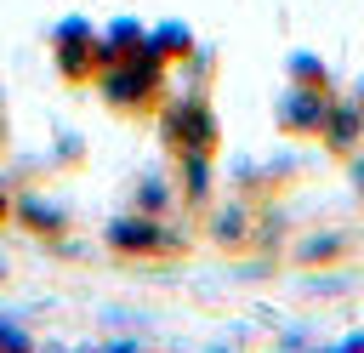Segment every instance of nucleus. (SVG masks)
<instances>
[{
  "label": "nucleus",
  "instance_id": "nucleus-9",
  "mask_svg": "<svg viewBox=\"0 0 364 353\" xmlns=\"http://www.w3.org/2000/svg\"><path fill=\"white\" fill-rule=\"evenodd\" d=\"M148 57H154V63H188V57H193V34H188L182 23L148 28Z\"/></svg>",
  "mask_w": 364,
  "mask_h": 353
},
{
  "label": "nucleus",
  "instance_id": "nucleus-2",
  "mask_svg": "<svg viewBox=\"0 0 364 353\" xmlns=\"http://www.w3.org/2000/svg\"><path fill=\"white\" fill-rule=\"evenodd\" d=\"M159 131H165V148L176 154V159H188V154H199V159H210L216 154V114H210V102L205 97H165V108H159Z\"/></svg>",
  "mask_w": 364,
  "mask_h": 353
},
{
  "label": "nucleus",
  "instance_id": "nucleus-1",
  "mask_svg": "<svg viewBox=\"0 0 364 353\" xmlns=\"http://www.w3.org/2000/svg\"><path fill=\"white\" fill-rule=\"evenodd\" d=\"M97 85H102L108 108H119V114H159L165 108V63H154V57L108 63L97 74Z\"/></svg>",
  "mask_w": 364,
  "mask_h": 353
},
{
  "label": "nucleus",
  "instance_id": "nucleus-10",
  "mask_svg": "<svg viewBox=\"0 0 364 353\" xmlns=\"http://www.w3.org/2000/svg\"><path fill=\"white\" fill-rule=\"evenodd\" d=\"M284 74H290V85H301V91H318V97H336V80H330V68L313 57V51H296L290 63H284Z\"/></svg>",
  "mask_w": 364,
  "mask_h": 353
},
{
  "label": "nucleus",
  "instance_id": "nucleus-5",
  "mask_svg": "<svg viewBox=\"0 0 364 353\" xmlns=\"http://www.w3.org/2000/svg\"><path fill=\"white\" fill-rule=\"evenodd\" d=\"M330 102H336V97H318V91L290 85V91H279V102H273V125H279L284 137H318Z\"/></svg>",
  "mask_w": 364,
  "mask_h": 353
},
{
  "label": "nucleus",
  "instance_id": "nucleus-8",
  "mask_svg": "<svg viewBox=\"0 0 364 353\" xmlns=\"http://www.w3.org/2000/svg\"><path fill=\"white\" fill-rule=\"evenodd\" d=\"M347 251H353V239L341 228H318V233L290 245V262L296 268H336V262H347Z\"/></svg>",
  "mask_w": 364,
  "mask_h": 353
},
{
  "label": "nucleus",
  "instance_id": "nucleus-14",
  "mask_svg": "<svg viewBox=\"0 0 364 353\" xmlns=\"http://www.w3.org/2000/svg\"><path fill=\"white\" fill-rule=\"evenodd\" d=\"M0 216H6V194H0Z\"/></svg>",
  "mask_w": 364,
  "mask_h": 353
},
{
  "label": "nucleus",
  "instance_id": "nucleus-13",
  "mask_svg": "<svg viewBox=\"0 0 364 353\" xmlns=\"http://www.w3.org/2000/svg\"><path fill=\"white\" fill-rule=\"evenodd\" d=\"M353 97H358V102H364V80H358V91H353Z\"/></svg>",
  "mask_w": 364,
  "mask_h": 353
},
{
  "label": "nucleus",
  "instance_id": "nucleus-3",
  "mask_svg": "<svg viewBox=\"0 0 364 353\" xmlns=\"http://www.w3.org/2000/svg\"><path fill=\"white\" fill-rule=\"evenodd\" d=\"M51 63H57V74H63V80H74V85H91V80L108 68L102 34H97L85 17H63V23L51 28Z\"/></svg>",
  "mask_w": 364,
  "mask_h": 353
},
{
  "label": "nucleus",
  "instance_id": "nucleus-6",
  "mask_svg": "<svg viewBox=\"0 0 364 353\" xmlns=\"http://www.w3.org/2000/svg\"><path fill=\"white\" fill-rule=\"evenodd\" d=\"M318 142L336 154V159H358L364 154V102L353 97V102H330V114H324V131H318Z\"/></svg>",
  "mask_w": 364,
  "mask_h": 353
},
{
  "label": "nucleus",
  "instance_id": "nucleus-11",
  "mask_svg": "<svg viewBox=\"0 0 364 353\" xmlns=\"http://www.w3.org/2000/svg\"><path fill=\"white\" fill-rule=\"evenodd\" d=\"M347 165H353V194H358V205H364V154H358V159H347Z\"/></svg>",
  "mask_w": 364,
  "mask_h": 353
},
{
  "label": "nucleus",
  "instance_id": "nucleus-7",
  "mask_svg": "<svg viewBox=\"0 0 364 353\" xmlns=\"http://www.w3.org/2000/svg\"><path fill=\"white\" fill-rule=\"evenodd\" d=\"M256 222H262V211H256L250 199H233V205L216 211V233H210V239H216L222 251H250V245H256Z\"/></svg>",
  "mask_w": 364,
  "mask_h": 353
},
{
  "label": "nucleus",
  "instance_id": "nucleus-4",
  "mask_svg": "<svg viewBox=\"0 0 364 353\" xmlns=\"http://www.w3.org/2000/svg\"><path fill=\"white\" fill-rule=\"evenodd\" d=\"M108 245H114L119 256H182V251H188V239L171 233V228L154 222V216H119V222L108 228Z\"/></svg>",
  "mask_w": 364,
  "mask_h": 353
},
{
  "label": "nucleus",
  "instance_id": "nucleus-12",
  "mask_svg": "<svg viewBox=\"0 0 364 353\" xmlns=\"http://www.w3.org/2000/svg\"><path fill=\"white\" fill-rule=\"evenodd\" d=\"M318 353H364V336H353V342H336V347H318Z\"/></svg>",
  "mask_w": 364,
  "mask_h": 353
}]
</instances>
